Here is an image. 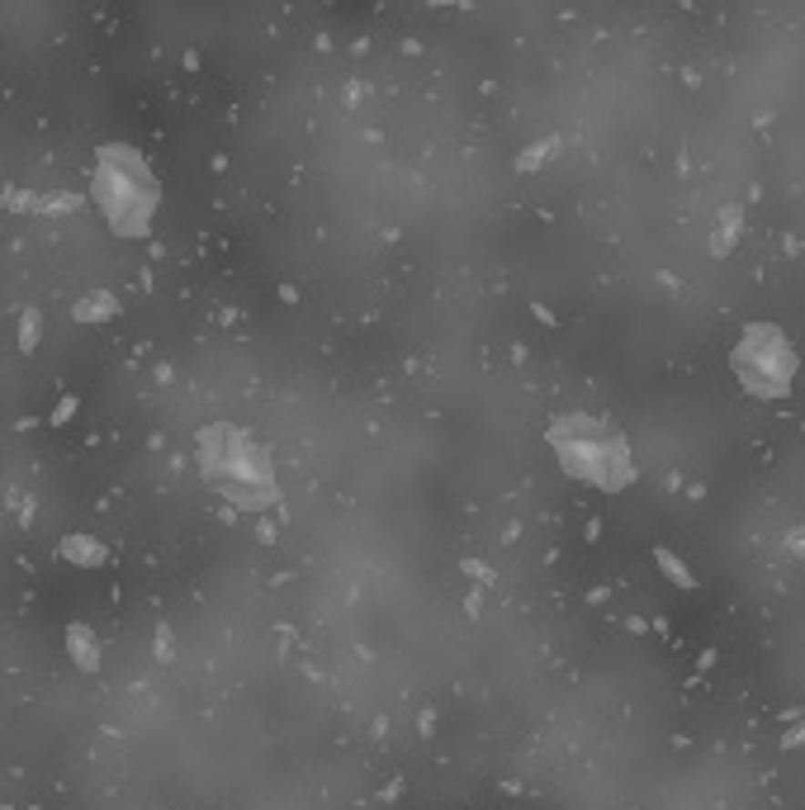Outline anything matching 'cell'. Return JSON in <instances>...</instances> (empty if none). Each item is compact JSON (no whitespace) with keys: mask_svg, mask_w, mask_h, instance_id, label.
Listing matches in <instances>:
<instances>
[{"mask_svg":"<svg viewBox=\"0 0 805 810\" xmlns=\"http://www.w3.org/2000/svg\"><path fill=\"white\" fill-rule=\"evenodd\" d=\"M199 465H204V479L223 497H232L237 508H275L270 460L242 432H232V426L199 432Z\"/></svg>","mask_w":805,"mask_h":810,"instance_id":"6da1fadb","label":"cell"},{"mask_svg":"<svg viewBox=\"0 0 805 810\" xmlns=\"http://www.w3.org/2000/svg\"><path fill=\"white\" fill-rule=\"evenodd\" d=\"M95 204L109 219L114 232L138 237L148 232V219L157 209V180L133 148H105L95 161Z\"/></svg>","mask_w":805,"mask_h":810,"instance_id":"7a4b0ae2","label":"cell"},{"mask_svg":"<svg viewBox=\"0 0 805 810\" xmlns=\"http://www.w3.org/2000/svg\"><path fill=\"white\" fill-rule=\"evenodd\" d=\"M550 441L559 450V460L568 474L597 484V488H621L630 479V456L626 446L616 441V432H606L602 422H587V417H564L550 426Z\"/></svg>","mask_w":805,"mask_h":810,"instance_id":"3957f363","label":"cell"},{"mask_svg":"<svg viewBox=\"0 0 805 810\" xmlns=\"http://www.w3.org/2000/svg\"><path fill=\"white\" fill-rule=\"evenodd\" d=\"M734 370L753 394H787L796 374V355L777 327H749L734 346Z\"/></svg>","mask_w":805,"mask_h":810,"instance_id":"277c9868","label":"cell"}]
</instances>
